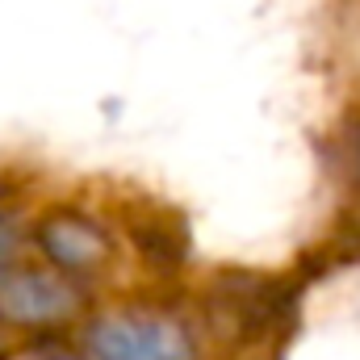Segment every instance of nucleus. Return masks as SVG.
<instances>
[{
  "instance_id": "nucleus-1",
  "label": "nucleus",
  "mask_w": 360,
  "mask_h": 360,
  "mask_svg": "<svg viewBox=\"0 0 360 360\" xmlns=\"http://www.w3.org/2000/svg\"><path fill=\"white\" fill-rule=\"evenodd\" d=\"M96 360H197V348L176 319L164 314H105L89 327Z\"/></svg>"
},
{
  "instance_id": "nucleus-2",
  "label": "nucleus",
  "mask_w": 360,
  "mask_h": 360,
  "mask_svg": "<svg viewBox=\"0 0 360 360\" xmlns=\"http://www.w3.org/2000/svg\"><path fill=\"white\" fill-rule=\"evenodd\" d=\"M80 306L76 285L63 272H0V314L25 327H46L59 319H72Z\"/></svg>"
},
{
  "instance_id": "nucleus-3",
  "label": "nucleus",
  "mask_w": 360,
  "mask_h": 360,
  "mask_svg": "<svg viewBox=\"0 0 360 360\" xmlns=\"http://www.w3.org/2000/svg\"><path fill=\"white\" fill-rule=\"evenodd\" d=\"M38 243L51 256V264H59V272L101 269L105 256H109L105 231L96 222H89V218H80V214H55V218H46L42 231H38Z\"/></svg>"
},
{
  "instance_id": "nucleus-4",
  "label": "nucleus",
  "mask_w": 360,
  "mask_h": 360,
  "mask_svg": "<svg viewBox=\"0 0 360 360\" xmlns=\"http://www.w3.org/2000/svg\"><path fill=\"white\" fill-rule=\"evenodd\" d=\"M13 252H17V231L8 226V218H0V269L13 260Z\"/></svg>"
}]
</instances>
